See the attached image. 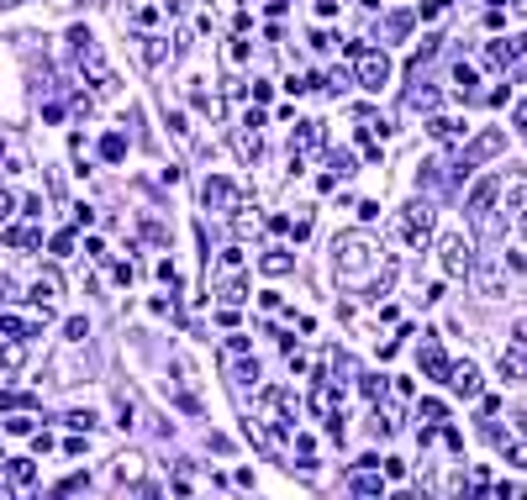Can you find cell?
I'll list each match as a JSON object with an SVG mask.
<instances>
[{
    "instance_id": "1",
    "label": "cell",
    "mask_w": 527,
    "mask_h": 500,
    "mask_svg": "<svg viewBox=\"0 0 527 500\" xmlns=\"http://www.w3.org/2000/svg\"><path fill=\"white\" fill-rule=\"evenodd\" d=\"M374 264H380V242H374L369 232H343V237L332 242V274L348 279V285L364 279Z\"/></svg>"
},
{
    "instance_id": "2",
    "label": "cell",
    "mask_w": 527,
    "mask_h": 500,
    "mask_svg": "<svg viewBox=\"0 0 527 500\" xmlns=\"http://www.w3.org/2000/svg\"><path fill=\"white\" fill-rule=\"evenodd\" d=\"M343 53L354 58V79H359V90L380 95V90L390 85V58H385V48H364V43H348Z\"/></svg>"
},
{
    "instance_id": "3",
    "label": "cell",
    "mask_w": 527,
    "mask_h": 500,
    "mask_svg": "<svg viewBox=\"0 0 527 500\" xmlns=\"http://www.w3.org/2000/svg\"><path fill=\"white\" fill-rule=\"evenodd\" d=\"M396 237L406 242V248H427V242H432V206H427V200L401 206V216H396Z\"/></svg>"
},
{
    "instance_id": "4",
    "label": "cell",
    "mask_w": 527,
    "mask_h": 500,
    "mask_svg": "<svg viewBox=\"0 0 527 500\" xmlns=\"http://www.w3.org/2000/svg\"><path fill=\"white\" fill-rule=\"evenodd\" d=\"M438 259H443V274H449V279H469V274H475V248H469L464 232L443 237L438 242Z\"/></svg>"
},
{
    "instance_id": "5",
    "label": "cell",
    "mask_w": 527,
    "mask_h": 500,
    "mask_svg": "<svg viewBox=\"0 0 527 500\" xmlns=\"http://www.w3.org/2000/svg\"><path fill=\"white\" fill-rule=\"evenodd\" d=\"M501 147H506V132H501V127H485L480 137H469V142H464V153H459V179H464L469 169H480L485 158H496Z\"/></svg>"
},
{
    "instance_id": "6",
    "label": "cell",
    "mask_w": 527,
    "mask_h": 500,
    "mask_svg": "<svg viewBox=\"0 0 527 500\" xmlns=\"http://www.w3.org/2000/svg\"><path fill=\"white\" fill-rule=\"evenodd\" d=\"M200 200H206V211H222V216H242V211H248V200H242L232 190V179H222V174H211V179H206Z\"/></svg>"
},
{
    "instance_id": "7",
    "label": "cell",
    "mask_w": 527,
    "mask_h": 500,
    "mask_svg": "<svg viewBox=\"0 0 527 500\" xmlns=\"http://www.w3.org/2000/svg\"><path fill=\"white\" fill-rule=\"evenodd\" d=\"M496 195H501V179H496V174H491V179H480L475 190H469V222H475V226L491 222V200H496Z\"/></svg>"
},
{
    "instance_id": "8",
    "label": "cell",
    "mask_w": 527,
    "mask_h": 500,
    "mask_svg": "<svg viewBox=\"0 0 527 500\" xmlns=\"http://www.w3.org/2000/svg\"><path fill=\"white\" fill-rule=\"evenodd\" d=\"M443 385H449L454 390V395H464V400H475L480 395V369H475V363H449V380H443Z\"/></svg>"
},
{
    "instance_id": "9",
    "label": "cell",
    "mask_w": 527,
    "mask_h": 500,
    "mask_svg": "<svg viewBox=\"0 0 527 500\" xmlns=\"http://www.w3.org/2000/svg\"><path fill=\"white\" fill-rule=\"evenodd\" d=\"M522 53H527V37H501V43H485V63L491 69H511Z\"/></svg>"
},
{
    "instance_id": "10",
    "label": "cell",
    "mask_w": 527,
    "mask_h": 500,
    "mask_svg": "<svg viewBox=\"0 0 527 500\" xmlns=\"http://www.w3.org/2000/svg\"><path fill=\"white\" fill-rule=\"evenodd\" d=\"M496 374H501L506 385H527V353H517V348H506V353L496 358Z\"/></svg>"
},
{
    "instance_id": "11",
    "label": "cell",
    "mask_w": 527,
    "mask_h": 500,
    "mask_svg": "<svg viewBox=\"0 0 527 500\" xmlns=\"http://www.w3.org/2000/svg\"><path fill=\"white\" fill-rule=\"evenodd\" d=\"M216 295H222V306H242L248 301V274H242V269L237 274H222L216 279Z\"/></svg>"
},
{
    "instance_id": "12",
    "label": "cell",
    "mask_w": 527,
    "mask_h": 500,
    "mask_svg": "<svg viewBox=\"0 0 527 500\" xmlns=\"http://www.w3.org/2000/svg\"><path fill=\"white\" fill-rule=\"evenodd\" d=\"M232 147H237L242 164H259V153H264V142H259V132H253V127H232Z\"/></svg>"
},
{
    "instance_id": "13",
    "label": "cell",
    "mask_w": 527,
    "mask_h": 500,
    "mask_svg": "<svg viewBox=\"0 0 527 500\" xmlns=\"http://www.w3.org/2000/svg\"><path fill=\"white\" fill-rule=\"evenodd\" d=\"M322 142V121H295V132H290V158H301L306 147H317Z\"/></svg>"
},
{
    "instance_id": "14",
    "label": "cell",
    "mask_w": 527,
    "mask_h": 500,
    "mask_svg": "<svg viewBox=\"0 0 527 500\" xmlns=\"http://www.w3.org/2000/svg\"><path fill=\"white\" fill-rule=\"evenodd\" d=\"M480 290L485 295H506V274H501V259H496V253L480 264Z\"/></svg>"
},
{
    "instance_id": "15",
    "label": "cell",
    "mask_w": 527,
    "mask_h": 500,
    "mask_svg": "<svg viewBox=\"0 0 527 500\" xmlns=\"http://www.w3.org/2000/svg\"><path fill=\"white\" fill-rule=\"evenodd\" d=\"M348 495H354V500H380V495H385V484H380V474L359 469V474H354V484H348Z\"/></svg>"
},
{
    "instance_id": "16",
    "label": "cell",
    "mask_w": 527,
    "mask_h": 500,
    "mask_svg": "<svg viewBox=\"0 0 527 500\" xmlns=\"http://www.w3.org/2000/svg\"><path fill=\"white\" fill-rule=\"evenodd\" d=\"M259 269H264L269 279H280V274H290V269H295V259H290V248H269L264 259H259Z\"/></svg>"
},
{
    "instance_id": "17",
    "label": "cell",
    "mask_w": 527,
    "mask_h": 500,
    "mask_svg": "<svg viewBox=\"0 0 527 500\" xmlns=\"http://www.w3.org/2000/svg\"><path fill=\"white\" fill-rule=\"evenodd\" d=\"M422 369H427V380H449V358H443V348L427 337V348H422Z\"/></svg>"
},
{
    "instance_id": "18",
    "label": "cell",
    "mask_w": 527,
    "mask_h": 500,
    "mask_svg": "<svg viewBox=\"0 0 527 500\" xmlns=\"http://www.w3.org/2000/svg\"><path fill=\"white\" fill-rule=\"evenodd\" d=\"M0 153H6L11 174H26V169H32V153H26V147H21L16 137H6V142H0Z\"/></svg>"
},
{
    "instance_id": "19",
    "label": "cell",
    "mask_w": 527,
    "mask_h": 500,
    "mask_svg": "<svg viewBox=\"0 0 527 500\" xmlns=\"http://www.w3.org/2000/svg\"><path fill=\"white\" fill-rule=\"evenodd\" d=\"M58 290H63V285H58V274H43L26 295H32V306H53V301H58Z\"/></svg>"
},
{
    "instance_id": "20",
    "label": "cell",
    "mask_w": 527,
    "mask_h": 500,
    "mask_svg": "<svg viewBox=\"0 0 527 500\" xmlns=\"http://www.w3.org/2000/svg\"><path fill=\"white\" fill-rule=\"evenodd\" d=\"M427 132H432L438 142H454V137H464V127H459L454 116H432V121H427Z\"/></svg>"
},
{
    "instance_id": "21",
    "label": "cell",
    "mask_w": 527,
    "mask_h": 500,
    "mask_svg": "<svg viewBox=\"0 0 527 500\" xmlns=\"http://www.w3.org/2000/svg\"><path fill=\"white\" fill-rule=\"evenodd\" d=\"M101 158H106V164H121V158H127V137H121V132H106V137H101Z\"/></svg>"
},
{
    "instance_id": "22",
    "label": "cell",
    "mask_w": 527,
    "mask_h": 500,
    "mask_svg": "<svg viewBox=\"0 0 527 500\" xmlns=\"http://www.w3.org/2000/svg\"><path fill=\"white\" fill-rule=\"evenodd\" d=\"M116 427H138V400H132V390H116Z\"/></svg>"
},
{
    "instance_id": "23",
    "label": "cell",
    "mask_w": 527,
    "mask_h": 500,
    "mask_svg": "<svg viewBox=\"0 0 527 500\" xmlns=\"http://www.w3.org/2000/svg\"><path fill=\"white\" fill-rule=\"evenodd\" d=\"M0 337H6V343H21V337H37V327H26L16 316H0Z\"/></svg>"
},
{
    "instance_id": "24",
    "label": "cell",
    "mask_w": 527,
    "mask_h": 500,
    "mask_svg": "<svg viewBox=\"0 0 527 500\" xmlns=\"http://www.w3.org/2000/svg\"><path fill=\"white\" fill-rule=\"evenodd\" d=\"M411 21H416L411 11H390V16H385V37H406V32H411Z\"/></svg>"
},
{
    "instance_id": "25",
    "label": "cell",
    "mask_w": 527,
    "mask_h": 500,
    "mask_svg": "<svg viewBox=\"0 0 527 500\" xmlns=\"http://www.w3.org/2000/svg\"><path fill=\"white\" fill-rule=\"evenodd\" d=\"M164 37H143V63H148V69H158V63H164Z\"/></svg>"
},
{
    "instance_id": "26",
    "label": "cell",
    "mask_w": 527,
    "mask_h": 500,
    "mask_svg": "<svg viewBox=\"0 0 527 500\" xmlns=\"http://www.w3.org/2000/svg\"><path fill=\"white\" fill-rule=\"evenodd\" d=\"M63 422H69V427H79V432H90V427H101V416L90 411V405H74V411L63 416Z\"/></svg>"
},
{
    "instance_id": "27",
    "label": "cell",
    "mask_w": 527,
    "mask_h": 500,
    "mask_svg": "<svg viewBox=\"0 0 527 500\" xmlns=\"http://www.w3.org/2000/svg\"><path fill=\"white\" fill-rule=\"evenodd\" d=\"M237 269H242V248H222V259H216V279L237 274Z\"/></svg>"
},
{
    "instance_id": "28",
    "label": "cell",
    "mask_w": 527,
    "mask_h": 500,
    "mask_svg": "<svg viewBox=\"0 0 527 500\" xmlns=\"http://www.w3.org/2000/svg\"><path fill=\"white\" fill-rule=\"evenodd\" d=\"M6 474L16 479V484H32V474H37V469H32V458H11V464H6Z\"/></svg>"
},
{
    "instance_id": "29",
    "label": "cell",
    "mask_w": 527,
    "mask_h": 500,
    "mask_svg": "<svg viewBox=\"0 0 527 500\" xmlns=\"http://www.w3.org/2000/svg\"><path fill=\"white\" fill-rule=\"evenodd\" d=\"M454 85H459V95H475V69H469V63H454Z\"/></svg>"
},
{
    "instance_id": "30",
    "label": "cell",
    "mask_w": 527,
    "mask_h": 500,
    "mask_svg": "<svg viewBox=\"0 0 527 500\" xmlns=\"http://www.w3.org/2000/svg\"><path fill=\"white\" fill-rule=\"evenodd\" d=\"M411 111H438V90H411Z\"/></svg>"
},
{
    "instance_id": "31",
    "label": "cell",
    "mask_w": 527,
    "mask_h": 500,
    "mask_svg": "<svg viewBox=\"0 0 527 500\" xmlns=\"http://www.w3.org/2000/svg\"><path fill=\"white\" fill-rule=\"evenodd\" d=\"M63 337H69V343H85V337H90V321H85V316H69V321H63Z\"/></svg>"
},
{
    "instance_id": "32",
    "label": "cell",
    "mask_w": 527,
    "mask_h": 500,
    "mask_svg": "<svg viewBox=\"0 0 527 500\" xmlns=\"http://www.w3.org/2000/svg\"><path fill=\"white\" fill-rule=\"evenodd\" d=\"M232 380H237V385L259 380V363H253V358H237V363H232Z\"/></svg>"
},
{
    "instance_id": "33",
    "label": "cell",
    "mask_w": 527,
    "mask_h": 500,
    "mask_svg": "<svg viewBox=\"0 0 527 500\" xmlns=\"http://www.w3.org/2000/svg\"><path fill=\"white\" fill-rule=\"evenodd\" d=\"M390 390V380H380V374H364V395H369L374 405H380V395Z\"/></svg>"
},
{
    "instance_id": "34",
    "label": "cell",
    "mask_w": 527,
    "mask_h": 500,
    "mask_svg": "<svg viewBox=\"0 0 527 500\" xmlns=\"http://www.w3.org/2000/svg\"><path fill=\"white\" fill-rule=\"evenodd\" d=\"M6 242H11V248H32V242H37V232H32V226H11V232H6Z\"/></svg>"
},
{
    "instance_id": "35",
    "label": "cell",
    "mask_w": 527,
    "mask_h": 500,
    "mask_svg": "<svg viewBox=\"0 0 527 500\" xmlns=\"http://www.w3.org/2000/svg\"><path fill=\"white\" fill-rule=\"evenodd\" d=\"M248 337H242V332H232V337H227V358H248Z\"/></svg>"
},
{
    "instance_id": "36",
    "label": "cell",
    "mask_w": 527,
    "mask_h": 500,
    "mask_svg": "<svg viewBox=\"0 0 527 500\" xmlns=\"http://www.w3.org/2000/svg\"><path fill=\"white\" fill-rule=\"evenodd\" d=\"M327 164H332L337 174H354V153H343V147H332V153H327Z\"/></svg>"
},
{
    "instance_id": "37",
    "label": "cell",
    "mask_w": 527,
    "mask_h": 500,
    "mask_svg": "<svg viewBox=\"0 0 527 500\" xmlns=\"http://www.w3.org/2000/svg\"><path fill=\"white\" fill-rule=\"evenodd\" d=\"M390 285H396V274H380V279H374V285H369V290H364V295H369V301H374V306H380V295H390Z\"/></svg>"
},
{
    "instance_id": "38",
    "label": "cell",
    "mask_w": 527,
    "mask_h": 500,
    "mask_svg": "<svg viewBox=\"0 0 527 500\" xmlns=\"http://www.w3.org/2000/svg\"><path fill=\"white\" fill-rule=\"evenodd\" d=\"M501 453H506L517 469H527V442H501Z\"/></svg>"
},
{
    "instance_id": "39",
    "label": "cell",
    "mask_w": 527,
    "mask_h": 500,
    "mask_svg": "<svg viewBox=\"0 0 527 500\" xmlns=\"http://www.w3.org/2000/svg\"><path fill=\"white\" fill-rule=\"evenodd\" d=\"M511 343H517V353H527V316L511 321Z\"/></svg>"
},
{
    "instance_id": "40",
    "label": "cell",
    "mask_w": 527,
    "mask_h": 500,
    "mask_svg": "<svg viewBox=\"0 0 527 500\" xmlns=\"http://www.w3.org/2000/svg\"><path fill=\"white\" fill-rule=\"evenodd\" d=\"M138 464H143V458H121V464H116V474H121V479H138V474H143Z\"/></svg>"
},
{
    "instance_id": "41",
    "label": "cell",
    "mask_w": 527,
    "mask_h": 500,
    "mask_svg": "<svg viewBox=\"0 0 527 500\" xmlns=\"http://www.w3.org/2000/svg\"><path fill=\"white\" fill-rule=\"evenodd\" d=\"M63 253H74V237H69V232L53 237V259H63Z\"/></svg>"
},
{
    "instance_id": "42",
    "label": "cell",
    "mask_w": 527,
    "mask_h": 500,
    "mask_svg": "<svg viewBox=\"0 0 527 500\" xmlns=\"http://www.w3.org/2000/svg\"><path fill=\"white\" fill-rule=\"evenodd\" d=\"M227 58H232V63H248V43H242V37H232V48H227Z\"/></svg>"
},
{
    "instance_id": "43",
    "label": "cell",
    "mask_w": 527,
    "mask_h": 500,
    "mask_svg": "<svg viewBox=\"0 0 527 500\" xmlns=\"http://www.w3.org/2000/svg\"><path fill=\"white\" fill-rule=\"evenodd\" d=\"M422 416H427V422H443L449 411H443V400H422Z\"/></svg>"
},
{
    "instance_id": "44",
    "label": "cell",
    "mask_w": 527,
    "mask_h": 500,
    "mask_svg": "<svg viewBox=\"0 0 527 500\" xmlns=\"http://www.w3.org/2000/svg\"><path fill=\"white\" fill-rule=\"evenodd\" d=\"M6 432H16V437H26V432H32V416H11V422H6Z\"/></svg>"
},
{
    "instance_id": "45",
    "label": "cell",
    "mask_w": 527,
    "mask_h": 500,
    "mask_svg": "<svg viewBox=\"0 0 527 500\" xmlns=\"http://www.w3.org/2000/svg\"><path fill=\"white\" fill-rule=\"evenodd\" d=\"M443 11H449V0H422V16H427V21L443 16Z\"/></svg>"
},
{
    "instance_id": "46",
    "label": "cell",
    "mask_w": 527,
    "mask_h": 500,
    "mask_svg": "<svg viewBox=\"0 0 527 500\" xmlns=\"http://www.w3.org/2000/svg\"><path fill=\"white\" fill-rule=\"evenodd\" d=\"M6 301H16V279H6V274H0V306H6Z\"/></svg>"
},
{
    "instance_id": "47",
    "label": "cell",
    "mask_w": 527,
    "mask_h": 500,
    "mask_svg": "<svg viewBox=\"0 0 527 500\" xmlns=\"http://www.w3.org/2000/svg\"><path fill=\"white\" fill-rule=\"evenodd\" d=\"M132 21H138V26H153V21H158V6H143V11H138Z\"/></svg>"
},
{
    "instance_id": "48",
    "label": "cell",
    "mask_w": 527,
    "mask_h": 500,
    "mask_svg": "<svg viewBox=\"0 0 527 500\" xmlns=\"http://www.w3.org/2000/svg\"><path fill=\"white\" fill-rule=\"evenodd\" d=\"M511 127H517V132H522V137H527V100L517 105V111H511Z\"/></svg>"
},
{
    "instance_id": "49",
    "label": "cell",
    "mask_w": 527,
    "mask_h": 500,
    "mask_svg": "<svg viewBox=\"0 0 527 500\" xmlns=\"http://www.w3.org/2000/svg\"><path fill=\"white\" fill-rule=\"evenodd\" d=\"M11 211H16V200H11L6 190H0V222H11Z\"/></svg>"
},
{
    "instance_id": "50",
    "label": "cell",
    "mask_w": 527,
    "mask_h": 500,
    "mask_svg": "<svg viewBox=\"0 0 527 500\" xmlns=\"http://www.w3.org/2000/svg\"><path fill=\"white\" fill-rule=\"evenodd\" d=\"M511 222H517V232L527 237V211H522V216H511Z\"/></svg>"
},
{
    "instance_id": "51",
    "label": "cell",
    "mask_w": 527,
    "mask_h": 500,
    "mask_svg": "<svg viewBox=\"0 0 527 500\" xmlns=\"http://www.w3.org/2000/svg\"><path fill=\"white\" fill-rule=\"evenodd\" d=\"M517 432H522V437H527V411H517Z\"/></svg>"
},
{
    "instance_id": "52",
    "label": "cell",
    "mask_w": 527,
    "mask_h": 500,
    "mask_svg": "<svg viewBox=\"0 0 527 500\" xmlns=\"http://www.w3.org/2000/svg\"><path fill=\"white\" fill-rule=\"evenodd\" d=\"M0 6H21V0H0Z\"/></svg>"
},
{
    "instance_id": "53",
    "label": "cell",
    "mask_w": 527,
    "mask_h": 500,
    "mask_svg": "<svg viewBox=\"0 0 527 500\" xmlns=\"http://www.w3.org/2000/svg\"><path fill=\"white\" fill-rule=\"evenodd\" d=\"M390 500H411V495H390Z\"/></svg>"
}]
</instances>
